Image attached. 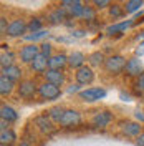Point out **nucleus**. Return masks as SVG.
Wrapping results in <instances>:
<instances>
[{
  "mask_svg": "<svg viewBox=\"0 0 144 146\" xmlns=\"http://www.w3.org/2000/svg\"><path fill=\"white\" fill-rule=\"evenodd\" d=\"M126 58L123 55H109L104 62V72L111 75V76H118L121 73H124V68H126Z\"/></svg>",
  "mask_w": 144,
  "mask_h": 146,
  "instance_id": "1",
  "label": "nucleus"
},
{
  "mask_svg": "<svg viewBox=\"0 0 144 146\" xmlns=\"http://www.w3.org/2000/svg\"><path fill=\"white\" fill-rule=\"evenodd\" d=\"M61 88L58 86V85H55V83H50V82H43L38 85V96L42 98V100L45 101H55L58 100L60 96H61Z\"/></svg>",
  "mask_w": 144,
  "mask_h": 146,
  "instance_id": "2",
  "label": "nucleus"
},
{
  "mask_svg": "<svg viewBox=\"0 0 144 146\" xmlns=\"http://www.w3.org/2000/svg\"><path fill=\"white\" fill-rule=\"evenodd\" d=\"M81 123H83V116H81L80 111L78 110H73V108H66L58 125H60V128H63V129H71V128L80 126Z\"/></svg>",
  "mask_w": 144,
  "mask_h": 146,
  "instance_id": "3",
  "label": "nucleus"
},
{
  "mask_svg": "<svg viewBox=\"0 0 144 146\" xmlns=\"http://www.w3.org/2000/svg\"><path fill=\"white\" fill-rule=\"evenodd\" d=\"M113 119H114V115L109 110H98V111L93 113L90 123L91 126L96 128V129H106L113 123Z\"/></svg>",
  "mask_w": 144,
  "mask_h": 146,
  "instance_id": "4",
  "label": "nucleus"
},
{
  "mask_svg": "<svg viewBox=\"0 0 144 146\" xmlns=\"http://www.w3.org/2000/svg\"><path fill=\"white\" fill-rule=\"evenodd\" d=\"M17 95L22 100H32L35 98V95H38V85L30 78H25L22 82H18L17 85Z\"/></svg>",
  "mask_w": 144,
  "mask_h": 146,
  "instance_id": "5",
  "label": "nucleus"
},
{
  "mask_svg": "<svg viewBox=\"0 0 144 146\" xmlns=\"http://www.w3.org/2000/svg\"><path fill=\"white\" fill-rule=\"evenodd\" d=\"M108 95V91L101 86H91V88H85L78 93V98L85 103H94V101L103 100Z\"/></svg>",
  "mask_w": 144,
  "mask_h": 146,
  "instance_id": "6",
  "label": "nucleus"
},
{
  "mask_svg": "<svg viewBox=\"0 0 144 146\" xmlns=\"http://www.w3.org/2000/svg\"><path fill=\"white\" fill-rule=\"evenodd\" d=\"M33 123H35L36 129H38L42 135H52V133H55V129H56V126H55L56 123L48 116V113L38 115V116L33 119Z\"/></svg>",
  "mask_w": 144,
  "mask_h": 146,
  "instance_id": "7",
  "label": "nucleus"
},
{
  "mask_svg": "<svg viewBox=\"0 0 144 146\" xmlns=\"http://www.w3.org/2000/svg\"><path fill=\"white\" fill-rule=\"evenodd\" d=\"M119 131L127 138H136L143 133V126L139 121H133V119H123L119 123Z\"/></svg>",
  "mask_w": 144,
  "mask_h": 146,
  "instance_id": "8",
  "label": "nucleus"
},
{
  "mask_svg": "<svg viewBox=\"0 0 144 146\" xmlns=\"http://www.w3.org/2000/svg\"><path fill=\"white\" fill-rule=\"evenodd\" d=\"M75 80L81 86H88L94 82V72L90 65H83L81 68L75 70Z\"/></svg>",
  "mask_w": 144,
  "mask_h": 146,
  "instance_id": "9",
  "label": "nucleus"
},
{
  "mask_svg": "<svg viewBox=\"0 0 144 146\" xmlns=\"http://www.w3.org/2000/svg\"><path fill=\"white\" fill-rule=\"evenodd\" d=\"M38 53H40V45H36V43H25L18 50V58H20L22 63L30 65Z\"/></svg>",
  "mask_w": 144,
  "mask_h": 146,
  "instance_id": "10",
  "label": "nucleus"
},
{
  "mask_svg": "<svg viewBox=\"0 0 144 146\" xmlns=\"http://www.w3.org/2000/svg\"><path fill=\"white\" fill-rule=\"evenodd\" d=\"M28 30V23L23 18H13L10 20L9 23V30H7V35L12 38H17V36H23Z\"/></svg>",
  "mask_w": 144,
  "mask_h": 146,
  "instance_id": "11",
  "label": "nucleus"
},
{
  "mask_svg": "<svg viewBox=\"0 0 144 146\" xmlns=\"http://www.w3.org/2000/svg\"><path fill=\"white\" fill-rule=\"evenodd\" d=\"M144 72L143 68V62L137 58V56H133L126 62V68H124V75L127 78H137L141 73Z\"/></svg>",
  "mask_w": 144,
  "mask_h": 146,
  "instance_id": "12",
  "label": "nucleus"
},
{
  "mask_svg": "<svg viewBox=\"0 0 144 146\" xmlns=\"http://www.w3.org/2000/svg\"><path fill=\"white\" fill-rule=\"evenodd\" d=\"M43 76H45V82L55 83V85H58V86H63L65 82H66V76H65L63 70H53V68H48V70L43 73Z\"/></svg>",
  "mask_w": 144,
  "mask_h": 146,
  "instance_id": "13",
  "label": "nucleus"
},
{
  "mask_svg": "<svg viewBox=\"0 0 144 146\" xmlns=\"http://www.w3.org/2000/svg\"><path fill=\"white\" fill-rule=\"evenodd\" d=\"M68 66V55L65 53H53L48 58V68L53 70H65Z\"/></svg>",
  "mask_w": 144,
  "mask_h": 146,
  "instance_id": "14",
  "label": "nucleus"
},
{
  "mask_svg": "<svg viewBox=\"0 0 144 146\" xmlns=\"http://www.w3.org/2000/svg\"><path fill=\"white\" fill-rule=\"evenodd\" d=\"M68 18V12H66V9L65 7H56V9H53L50 13H48V22L52 23V25H58V23H63L65 20Z\"/></svg>",
  "mask_w": 144,
  "mask_h": 146,
  "instance_id": "15",
  "label": "nucleus"
},
{
  "mask_svg": "<svg viewBox=\"0 0 144 146\" xmlns=\"http://www.w3.org/2000/svg\"><path fill=\"white\" fill-rule=\"evenodd\" d=\"M86 62H88V58L85 56V53L83 52H71V53L68 55V66L70 68H73V70H78V68H81L83 65H86Z\"/></svg>",
  "mask_w": 144,
  "mask_h": 146,
  "instance_id": "16",
  "label": "nucleus"
},
{
  "mask_svg": "<svg viewBox=\"0 0 144 146\" xmlns=\"http://www.w3.org/2000/svg\"><path fill=\"white\" fill-rule=\"evenodd\" d=\"M30 68H32V72L42 73V75H43V73L48 70V56L38 53L35 58H33V62L30 63Z\"/></svg>",
  "mask_w": 144,
  "mask_h": 146,
  "instance_id": "17",
  "label": "nucleus"
},
{
  "mask_svg": "<svg viewBox=\"0 0 144 146\" xmlns=\"http://www.w3.org/2000/svg\"><path fill=\"white\" fill-rule=\"evenodd\" d=\"M2 75L3 76H7L9 80H12V82H22L23 78V72H22V68L18 66V65H10V66H7V68H2Z\"/></svg>",
  "mask_w": 144,
  "mask_h": 146,
  "instance_id": "18",
  "label": "nucleus"
},
{
  "mask_svg": "<svg viewBox=\"0 0 144 146\" xmlns=\"http://www.w3.org/2000/svg\"><path fill=\"white\" fill-rule=\"evenodd\" d=\"M0 118L9 121V123H15L18 119V113L15 108H12L10 105H2L0 106Z\"/></svg>",
  "mask_w": 144,
  "mask_h": 146,
  "instance_id": "19",
  "label": "nucleus"
},
{
  "mask_svg": "<svg viewBox=\"0 0 144 146\" xmlns=\"http://www.w3.org/2000/svg\"><path fill=\"white\" fill-rule=\"evenodd\" d=\"M13 90H15V82H12V80H9L7 76H0V95L5 98V96H10L12 93H13Z\"/></svg>",
  "mask_w": 144,
  "mask_h": 146,
  "instance_id": "20",
  "label": "nucleus"
},
{
  "mask_svg": "<svg viewBox=\"0 0 144 146\" xmlns=\"http://www.w3.org/2000/svg\"><path fill=\"white\" fill-rule=\"evenodd\" d=\"M17 141V135L13 129H0V145L2 146H13Z\"/></svg>",
  "mask_w": 144,
  "mask_h": 146,
  "instance_id": "21",
  "label": "nucleus"
},
{
  "mask_svg": "<svg viewBox=\"0 0 144 146\" xmlns=\"http://www.w3.org/2000/svg\"><path fill=\"white\" fill-rule=\"evenodd\" d=\"M83 2L81 0H75L73 3H70L68 7H65L66 12H68V17H73V18H80L81 17V12H83Z\"/></svg>",
  "mask_w": 144,
  "mask_h": 146,
  "instance_id": "22",
  "label": "nucleus"
},
{
  "mask_svg": "<svg viewBox=\"0 0 144 146\" xmlns=\"http://www.w3.org/2000/svg\"><path fill=\"white\" fill-rule=\"evenodd\" d=\"M106 62V56L103 52H93L88 55V65L90 66H103Z\"/></svg>",
  "mask_w": 144,
  "mask_h": 146,
  "instance_id": "23",
  "label": "nucleus"
},
{
  "mask_svg": "<svg viewBox=\"0 0 144 146\" xmlns=\"http://www.w3.org/2000/svg\"><path fill=\"white\" fill-rule=\"evenodd\" d=\"M136 22L134 20H124V22H121V23H114V25H111L108 27V35H113V33H121V32H124L126 28H129L131 25H134Z\"/></svg>",
  "mask_w": 144,
  "mask_h": 146,
  "instance_id": "24",
  "label": "nucleus"
},
{
  "mask_svg": "<svg viewBox=\"0 0 144 146\" xmlns=\"http://www.w3.org/2000/svg\"><path fill=\"white\" fill-rule=\"evenodd\" d=\"M48 33H50V32H48L46 28H42V30H38V32H30L27 35H23V40H27L28 43H35L38 40H43Z\"/></svg>",
  "mask_w": 144,
  "mask_h": 146,
  "instance_id": "25",
  "label": "nucleus"
},
{
  "mask_svg": "<svg viewBox=\"0 0 144 146\" xmlns=\"http://www.w3.org/2000/svg\"><path fill=\"white\" fill-rule=\"evenodd\" d=\"M124 10H126V13H137L139 10L144 7V0H126V3L123 5Z\"/></svg>",
  "mask_w": 144,
  "mask_h": 146,
  "instance_id": "26",
  "label": "nucleus"
},
{
  "mask_svg": "<svg viewBox=\"0 0 144 146\" xmlns=\"http://www.w3.org/2000/svg\"><path fill=\"white\" fill-rule=\"evenodd\" d=\"M13 63H15V53L10 52V50H2V53H0V65H2V68H7V66H10Z\"/></svg>",
  "mask_w": 144,
  "mask_h": 146,
  "instance_id": "27",
  "label": "nucleus"
},
{
  "mask_svg": "<svg viewBox=\"0 0 144 146\" xmlns=\"http://www.w3.org/2000/svg\"><path fill=\"white\" fill-rule=\"evenodd\" d=\"M80 18L86 20V22H94V20H96V9H94L93 5H85Z\"/></svg>",
  "mask_w": 144,
  "mask_h": 146,
  "instance_id": "28",
  "label": "nucleus"
},
{
  "mask_svg": "<svg viewBox=\"0 0 144 146\" xmlns=\"http://www.w3.org/2000/svg\"><path fill=\"white\" fill-rule=\"evenodd\" d=\"M108 13H109V17H113V18H121L126 13V10H124V7H121L119 3H111L108 7Z\"/></svg>",
  "mask_w": 144,
  "mask_h": 146,
  "instance_id": "29",
  "label": "nucleus"
},
{
  "mask_svg": "<svg viewBox=\"0 0 144 146\" xmlns=\"http://www.w3.org/2000/svg\"><path fill=\"white\" fill-rule=\"evenodd\" d=\"M65 110H66V108H63V106H53V108L48 110V116H50V118L58 125V123H60V119H61V116H63Z\"/></svg>",
  "mask_w": 144,
  "mask_h": 146,
  "instance_id": "30",
  "label": "nucleus"
},
{
  "mask_svg": "<svg viewBox=\"0 0 144 146\" xmlns=\"http://www.w3.org/2000/svg\"><path fill=\"white\" fill-rule=\"evenodd\" d=\"M42 28H43V20L42 18H38V17L30 18V22H28V32H38Z\"/></svg>",
  "mask_w": 144,
  "mask_h": 146,
  "instance_id": "31",
  "label": "nucleus"
},
{
  "mask_svg": "<svg viewBox=\"0 0 144 146\" xmlns=\"http://www.w3.org/2000/svg\"><path fill=\"white\" fill-rule=\"evenodd\" d=\"M40 53L50 58V56L53 55V45L48 43V42H42V43H40Z\"/></svg>",
  "mask_w": 144,
  "mask_h": 146,
  "instance_id": "32",
  "label": "nucleus"
},
{
  "mask_svg": "<svg viewBox=\"0 0 144 146\" xmlns=\"http://www.w3.org/2000/svg\"><path fill=\"white\" fill-rule=\"evenodd\" d=\"M91 5L96 10H103V9H108L111 5V0H91Z\"/></svg>",
  "mask_w": 144,
  "mask_h": 146,
  "instance_id": "33",
  "label": "nucleus"
},
{
  "mask_svg": "<svg viewBox=\"0 0 144 146\" xmlns=\"http://www.w3.org/2000/svg\"><path fill=\"white\" fill-rule=\"evenodd\" d=\"M134 86H136V91L139 93V95H143L144 93V72L136 78V83H134Z\"/></svg>",
  "mask_w": 144,
  "mask_h": 146,
  "instance_id": "34",
  "label": "nucleus"
},
{
  "mask_svg": "<svg viewBox=\"0 0 144 146\" xmlns=\"http://www.w3.org/2000/svg\"><path fill=\"white\" fill-rule=\"evenodd\" d=\"M9 23H10V22H7V18H5V17H0V33H2V35H7Z\"/></svg>",
  "mask_w": 144,
  "mask_h": 146,
  "instance_id": "35",
  "label": "nucleus"
},
{
  "mask_svg": "<svg viewBox=\"0 0 144 146\" xmlns=\"http://www.w3.org/2000/svg\"><path fill=\"white\" fill-rule=\"evenodd\" d=\"M80 86L81 85H78V83H75V85H70V86H68V90H66V93H70V95H71V93H80Z\"/></svg>",
  "mask_w": 144,
  "mask_h": 146,
  "instance_id": "36",
  "label": "nucleus"
},
{
  "mask_svg": "<svg viewBox=\"0 0 144 146\" xmlns=\"http://www.w3.org/2000/svg\"><path fill=\"white\" fill-rule=\"evenodd\" d=\"M134 141H136V146H144V131L139 135V136L134 138Z\"/></svg>",
  "mask_w": 144,
  "mask_h": 146,
  "instance_id": "37",
  "label": "nucleus"
},
{
  "mask_svg": "<svg viewBox=\"0 0 144 146\" xmlns=\"http://www.w3.org/2000/svg\"><path fill=\"white\" fill-rule=\"evenodd\" d=\"M9 121H5V119H2L0 118V129H9Z\"/></svg>",
  "mask_w": 144,
  "mask_h": 146,
  "instance_id": "38",
  "label": "nucleus"
},
{
  "mask_svg": "<svg viewBox=\"0 0 144 146\" xmlns=\"http://www.w3.org/2000/svg\"><path fill=\"white\" fill-rule=\"evenodd\" d=\"M134 116H136V119H137L139 123H143V121H144V115L141 113V111H136V115H134Z\"/></svg>",
  "mask_w": 144,
  "mask_h": 146,
  "instance_id": "39",
  "label": "nucleus"
},
{
  "mask_svg": "<svg viewBox=\"0 0 144 146\" xmlns=\"http://www.w3.org/2000/svg\"><path fill=\"white\" fill-rule=\"evenodd\" d=\"M85 35V30H75L73 32V36H76V38H80V36Z\"/></svg>",
  "mask_w": 144,
  "mask_h": 146,
  "instance_id": "40",
  "label": "nucleus"
},
{
  "mask_svg": "<svg viewBox=\"0 0 144 146\" xmlns=\"http://www.w3.org/2000/svg\"><path fill=\"white\" fill-rule=\"evenodd\" d=\"M75 0H61V7H68L70 3H73Z\"/></svg>",
  "mask_w": 144,
  "mask_h": 146,
  "instance_id": "41",
  "label": "nucleus"
},
{
  "mask_svg": "<svg viewBox=\"0 0 144 146\" xmlns=\"http://www.w3.org/2000/svg\"><path fill=\"white\" fill-rule=\"evenodd\" d=\"M17 146H32V145H30V141H27V139H22Z\"/></svg>",
  "mask_w": 144,
  "mask_h": 146,
  "instance_id": "42",
  "label": "nucleus"
},
{
  "mask_svg": "<svg viewBox=\"0 0 144 146\" xmlns=\"http://www.w3.org/2000/svg\"><path fill=\"white\" fill-rule=\"evenodd\" d=\"M121 98H123L124 101H129V96H127V95H124V93H121Z\"/></svg>",
  "mask_w": 144,
  "mask_h": 146,
  "instance_id": "43",
  "label": "nucleus"
},
{
  "mask_svg": "<svg viewBox=\"0 0 144 146\" xmlns=\"http://www.w3.org/2000/svg\"><path fill=\"white\" fill-rule=\"evenodd\" d=\"M143 36H144V30L139 32V35H136V40H139V38H143Z\"/></svg>",
  "mask_w": 144,
  "mask_h": 146,
  "instance_id": "44",
  "label": "nucleus"
},
{
  "mask_svg": "<svg viewBox=\"0 0 144 146\" xmlns=\"http://www.w3.org/2000/svg\"><path fill=\"white\" fill-rule=\"evenodd\" d=\"M119 2H121V0H119Z\"/></svg>",
  "mask_w": 144,
  "mask_h": 146,
  "instance_id": "45",
  "label": "nucleus"
}]
</instances>
